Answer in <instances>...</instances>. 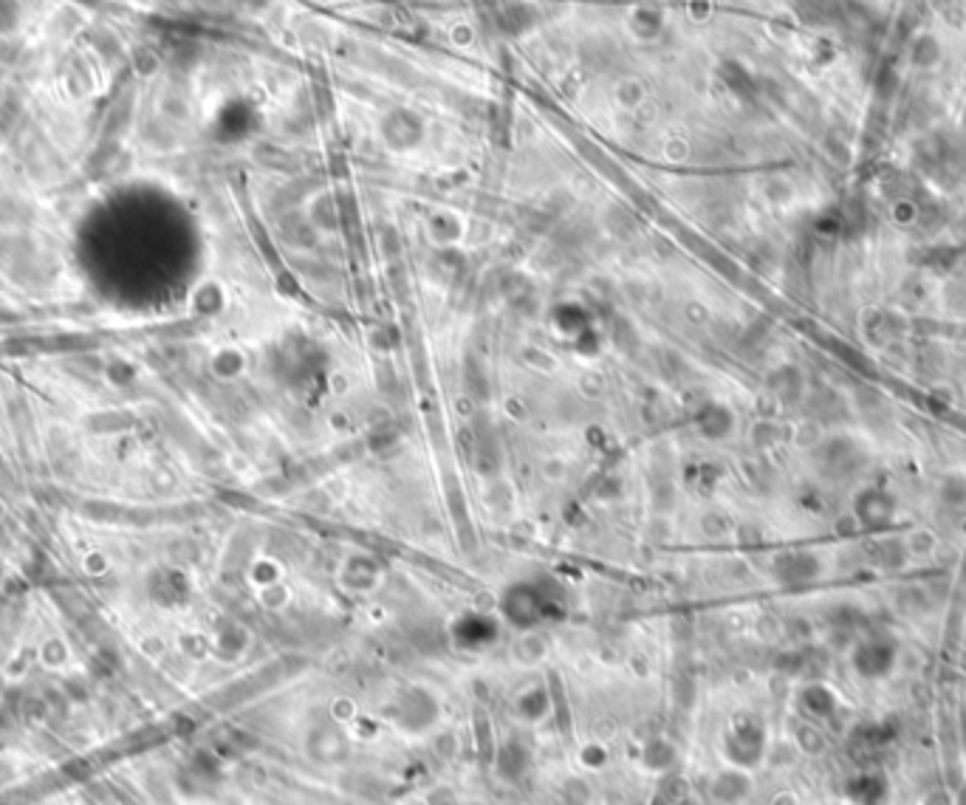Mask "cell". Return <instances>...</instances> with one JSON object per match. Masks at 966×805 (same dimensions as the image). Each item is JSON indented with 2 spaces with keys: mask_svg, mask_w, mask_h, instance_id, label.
Masks as SVG:
<instances>
[{
  "mask_svg": "<svg viewBox=\"0 0 966 805\" xmlns=\"http://www.w3.org/2000/svg\"><path fill=\"white\" fill-rule=\"evenodd\" d=\"M845 797L854 805H885L890 797V783L882 772H859L845 783Z\"/></svg>",
  "mask_w": 966,
  "mask_h": 805,
  "instance_id": "1",
  "label": "cell"
},
{
  "mask_svg": "<svg viewBox=\"0 0 966 805\" xmlns=\"http://www.w3.org/2000/svg\"><path fill=\"white\" fill-rule=\"evenodd\" d=\"M893 659H896V647L893 644L870 639V642H862L856 647L854 670H859L865 678H879L885 676L887 670L893 667Z\"/></svg>",
  "mask_w": 966,
  "mask_h": 805,
  "instance_id": "2",
  "label": "cell"
}]
</instances>
